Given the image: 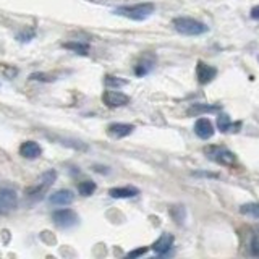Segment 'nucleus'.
I'll return each mask as SVG.
<instances>
[{
	"label": "nucleus",
	"instance_id": "nucleus-1",
	"mask_svg": "<svg viewBox=\"0 0 259 259\" xmlns=\"http://www.w3.org/2000/svg\"><path fill=\"white\" fill-rule=\"evenodd\" d=\"M154 10H156V5L152 2H141V4H134V5L117 6V8L114 10V13L118 16L133 20V22H142V20L151 16Z\"/></svg>",
	"mask_w": 259,
	"mask_h": 259
},
{
	"label": "nucleus",
	"instance_id": "nucleus-2",
	"mask_svg": "<svg viewBox=\"0 0 259 259\" xmlns=\"http://www.w3.org/2000/svg\"><path fill=\"white\" fill-rule=\"evenodd\" d=\"M57 180V172L54 168L47 170V172H44L42 175L39 176L38 183L34 186L28 188L26 190V196L30 198V200L32 201H38V200H42V198L47 194V192L52 188V185L56 183Z\"/></svg>",
	"mask_w": 259,
	"mask_h": 259
},
{
	"label": "nucleus",
	"instance_id": "nucleus-3",
	"mask_svg": "<svg viewBox=\"0 0 259 259\" xmlns=\"http://www.w3.org/2000/svg\"><path fill=\"white\" fill-rule=\"evenodd\" d=\"M204 154L206 158L217 162L219 166L228 167V168H236L238 167V159L236 156L230 151V149L224 146H206L204 148Z\"/></svg>",
	"mask_w": 259,
	"mask_h": 259
},
{
	"label": "nucleus",
	"instance_id": "nucleus-4",
	"mask_svg": "<svg viewBox=\"0 0 259 259\" xmlns=\"http://www.w3.org/2000/svg\"><path fill=\"white\" fill-rule=\"evenodd\" d=\"M172 24H174L175 31L183 34V36H201V34L209 31V28L202 22H198V20L190 18V16L175 18Z\"/></svg>",
	"mask_w": 259,
	"mask_h": 259
},
{
	"label": "nucleus",
	"instance_id": "nucleus-5",
	"mask_svg": "<svg viewBox=\"0 0 259 259\" xmlns=\"http://www.w3.org/2000/svg\"><path fill=\"white\" fill-rule=\"evenodd\" d=\"M52 220L60 228H72L78 224V214L73 209H58L52 214Z\"/></svg>",
	"mask_w": 259,
	"mask_h": 259
},
{
	"label": "nucleus",
	"instance_id": "nucleus-6",
	"mask_svg": "<svg viewBox=\"0 0 259 259\" xmlns=\"http://www.w3.org/2000/svg\"><path fill=\"white\" fill-rule=\"evenodd\" d=\"M18 206V194L12 188H0V216L10 214Z\"/></svg>",
	"mask_w": 259,
	"mask_h": 259
},
{
	"label": "nucleus",
	"instance_id": "nucleus-7",
	"mask_svg": "<svg viewBox=\"0 0 259 259\" xmlns=\"http://www.w3.org/2000/svg\"><path fill=\"white\" fill-rule=\"evenodd\" d=\"M102 102H104V106L110 108L125 107L130 104V96H126L125 92H120V91H112L110 88H108V91H104V94H102Z\"/></svg>",
	"mask_w": 259,
	"mask_h": 259
},
{
	"label": "nucleus",
	"instance_id": "nucleus-8",
	"mask_svg": "<svg viewBox=\"0 0 259 259\" xmlns=\"http://www.w3.org/2000/svg\"><path fill=\"white\" fill-rule=\"evenodd\" d=\"M216 76H217L216 66L202 62V60H200V62L196 64V80L200 84H209Z\"/></svg>",
	"mask_w": 259,
	"mask_h": 259
},
{
	"label": "nucleus",
	"instance_id": "nucleus-9",
	"mask_svg": "<svg viewBox=\"0 0 259 259\" xmlns=\"http://www.w3.org/2000/svg\"><path fill=\"white\" fill-rule=\"evenodd\" d=\"M174 243H175V236L166 232V234H162L158 240L151 244V250L159 256H167L170 253V250H172Z\"/></svg>",
	"mask_w": 259,
	"mask_h": 259
},
{
	"label": "nucleus",
	"instance_id": "nucleus-10",
	"mask_svg": "<svg viewBox=\"0 0 259 259\" xmlns=\"http://www.w3.org/2000/svg\"><path fill=\"white\" fill-rule=\"evenodd\" d=\"M154 65H156V56L151 52H144L134 66V74L136 76H146L154 68Z\"/></svg>",
	"mask_w": 259,
	"mask_h": 259
},
{
	"label": "nucleus",
	"instance_id": "nucleus-11",
	"mask_svg": "<svg viewBox=\"0 0 259 259\" xmlns=\"http://www.w3.org/2000/svg\"><path fill=\"white\" fill-rule=\"evenodd\" d=\"M18 152L22 158L32 160V159L40 158V154H42V148H40L36 141H24V142H22V146H20Z\"/></svg>",
	"mask_w": 259,
	"mask_h": 259
},
{
	"label": "nucleus",
	"instance_id": "nucleus-12",
	"mask_svg": "<svg viewBox=\"0 0 259 259\" xmlns=\"http://www.w3.org/2000/svg\"><path fill=\"white\" fill-rule=\"evenodd\" d=\"M222 110V107L219 104H214V106H210V104H192L188 107V117H201V115L204 114H217V112H220Z\"/></svg>",
	"mask_w": 259,
	"mask_h": 259
},
{
	"label": "nucleus",
	"instance_id": "nucleus-13",
	"mask_svg": "<svg viewBox=\"0 0 259 259\" xmlns=\"http://www.w3.org/2000/svg\"><path fill=\"white\" fill-rule=\"evenodd\" d=\"M214 125L209 118H198L194 124V133L200 136L201 140H209L214 136Z\"/></svg>",
	"mask_w": 259,
	"mask_h": 259
},
{
	"label": "nucleus",
	"instance_id": "nucleus-14",
	"mask_svg": "<svg viewBox=\"0 0 259 259\" xmlns=\"http://www.w3.org/2000/svg\"><path fill=\"white\" fill-rule=\"evenodd\" d=\"M74 201V194L70 190H58V192L52 193L49 198V202L52 206H70Z\"/></svg>",
	"mask_w": 259,
	"mask_h": 259
},
{
	"label": "nucleus",
	"instance_id": "nucleus-15",
	"mask_svg": "<svg viewBox=\"0 0 259 259\" xmlns=\"http://www.w3.org/2000/svg\"><path fill=\"white\" fill-rule=\"evenodd\" d=\"M134 132V125H130V124H112L108 125L107 128V133L112 136V138H125V136L132 134Z\"/></svg>",
	"mask_w": 259,
	"mask_h": 259
},
{
	"label": "nucleus",
	"instance_id": "nucleus-16",
	"mask_svg": "<svg viewBox=\"0 0 259 259\" xmlns=\"http://www.w3.org/2000/svg\"><path fill=\"white\" fill-rule=\"evenodd\" d=\"M140 194V190L134 186H118V188H110L108 190V196L114 200H126V198H134Z\"/></svg>",
	"mask_w": 259,
	"mask_h": 259
},
{
	"label": "nucleus",
	"instance_id": "nucleus-17",
	"mask_svg": "<svg viewBox=\"0 0 259 259\" xmlns=\"http://www.w3.org/2000/svg\"><path fill=\"white\" fill-rule=\"evenodd\" d=\"M240 126H242V124H234L227 114H219V117H217V128H219L222 133L238 132Z\"/></svg>",
	"mask_w": 259,
	"mask_h": 259
},
{
	"label": "nucleus",
	"instance_id": "nucleus-18",
	"mask_svg": "<svg viewBox=\"0 0 259 259\" xmlns=\"http://www.w3.org/2000/svg\"><path fill=\"white\" fill-rule=\"evenodd\" d=\"M64 49L66 50H72L78 56H88L90 54V44L86 42H78V40H70V42H64L62 44Z\"/></svg>",
	"mask_w": 259,
	"mask_h": 259
},
{
	"label": "nucleus",
	"instance_id": "nucleus-19",
	"mask_svg": "<svg viewBox=\"0 0 259 259\" xmlns=\"http://www.w3.org/2000/svg\"><path fill=\"white\" fill-rule=\"evenodd\" d=\"M240 212L246 217H251V219L259 220V204L258 202H246L240 206Z\"/></svg>",
	"mask_w": 259,
	"mask_h": 259
},
{
	"label": "nucleus",
	"instance_id": "nucleus-20",
	"mask_svg": "<svg viewBox=\"0 0 259 259\" xmlns=\"http://www.w3.org/2000/svg\"><path fill=\"white\" fill-rule=\"evenodd\" d=\"M104 84L107 88H110V90H114V88H122V86H126L128 81L124 80V78H118V76H114V74H106L104 76Z\"/></svg>",
	"mask_w": 259,
	"mask_h": 259
},
{
	"label": "nucleus",
	"instance_id": "nucleus-21",
	"mask_svg": "<svg viewBox=\"0 0 259 259\" xmlns=\"http://www.w3.org/2000/svg\"><path fill=\"white\" fill-rule=\"evenodd\" d=\"M96 188H98V185L94 182L84 180V182H81L80 185H78V192H80L81 196H91L94 192H96Z\"/></svg>",
	"mask_w": 259,
	"mask_h": 259
},
{
	"label": "nucleus",
	"instance_id": "nucleus-22",
	"mask_svg": "<svg viewBox=\"0 0 259 259\" xmlns=\"http://www.w3.org/2000/svg\"><path fill=\"white\" fill-rule=\"evenodd\" d=\"M170 216H174V219L180 224L183 219H185L186 210H185V208H183V206H174V208H170Z\"/></svg>",
	"mask_w": 259,
	"mask_h": 259
},
{
	"label": "nucleus",
	"instance_id": "nucleus-23",
	"mask_svg": "<svg viewBox=\"0 0 259 259\" xmlns=\"http://www.w3.org/2000/svg\"><path fill=\"white\" fill-rule=\"evenodd\" d=\"M34 36H36V31L31 30V31H23V32H18V40L20 42H30L31 39H34Z\"/></svg>",
	"mask_w": 259,
	"mask_h": 259
},
{
	"label": "nucleus",
	"instance_id": "nucleus-24",
	"mask_svg": "<svg viewBox=\"0 0 259 259\" xmlns=\"http://www.w3.org/2000/svg\"><path fill=\"white\" fill-rule=\"evenodd\" d=\"M30 80H34V81H47V83H50V81H54L56 78L50 76V74H46V73H32Z\"/></svg>",
	"mask_w": 259,
	"mask_h": 259
},
{
	"label": "nucleus",
	"instance_id": "nucleus-25",
	"mask_svg": "<svg viewBox=\"0 0 259 259\" xmlns=\"http://www.w3.org/2000/svg\"><path fill=\"white\" fill-rule=\"evenodd\" d=\"M148 253V248L146 246H142V248H138V250H133V251H130V253L126 254L128 259H136V258H140L142 254H146Z\"/></svg>",
	"mask_w": 259,
	"mask_h": 259
},
{
	"label": "nucleus",
	"instance_id": "nucleus-26",
	"mask_svg": "<svg viewBox=\"0 0 259 259\" xmlns=\"http://www.w3.org/2000/svg\"><path fill=\"white\" fill-rule=\"evenodd\" d=\"M250 251L253 256H259V240L254 236L253 240H251V246H250Z\"/></svg>",
	"mask_w": 259,
	"mask_h": 259
},
{
	"label": "nucleus",
	"instance_id": "nucleus-27",
	"mask_svg": "<svg viewBox=\"0 0 259 259\" xmlns=\"http://www.w3.org/2000/svg\"><path fill=\"white\" fill-rule=\"evenodd\" d=\"M194 176H209V178H217V174H208V172H193Z\"/></svg>",
	"mask_w": 259,
	"mask_h": 259
},
{
	"label": "nucleus",
	"instance_id": "nucleus-28",
	"mask_svg": "<svg viewBox=\"0 0 259 259\" xmlns=\"http://www.w3.org/2000/svg\"><path fill=\"white\" fill-rule=\"evenodd\" d=\"M250 16L253 18V20H259V5H256V6H253V8H251Z\"/></svg>",
	"mask_w": 259,
	"mask_h": 259
},
{
	"label": "nucleus",
	"instance_id": "nucleus-29",
	"mask_svg": "<svg viewBox=\"0 0 259 259\" xmlns=\"http://www.w3.org/2000/svg\"><path fill=\"white\" fill-rule=\"evenodd\" d=\"M258 62H259V56H258Z\"/></svg>",
	"mask_w": 259,
	"mask_h": 259
}]
</instances>
